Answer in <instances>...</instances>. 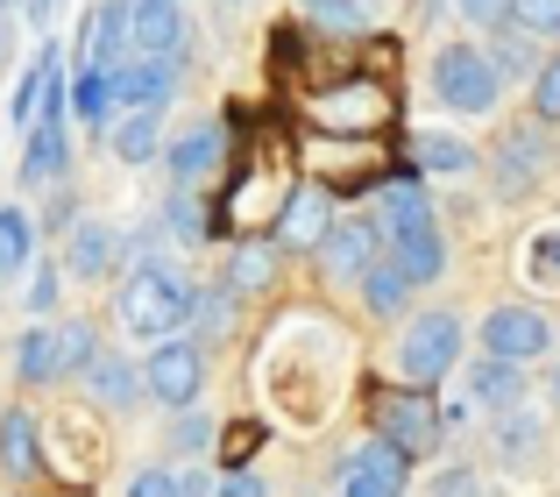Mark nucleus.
<instances>
[{
  "instance_id": "obj_4",
  "label": "nucleus",
  "mask_w": 560,
  "mask_h": 497,
  "mask_svg": "<svg viewBox=\"0 0 560 497\" xmlns=\"http://www.w3.org/2000/svg\"><path fill=\"white\" fill-rule=\"evenodd\" d=\"M425 79H433V100L447 114H462V122H482V114H497V100H504V79H497L490 50H476V43H440Z\"/></svg>"
},
{
  "instance_id": "obj_19",
  "label": "nucleus",
  "mask_w": 560,
  "mask_h": 497,
  "mask_svg": "<svg viewBox=\"0 0 560 497\" xmlns=\"http://www.w3.org/2000/svg\"><path fill=\"white\" fill-rule=\"evenodd\" d=\"M65 107L79 114L93 136H107L114 114H121V85H114V65H79V79L65 85Z\"/></svg>"
},
{
  "instance_id": "obj_12",
  "label": "nucleus",
  "mask_w": 560,
  "mask_h": 497,
  "mask_svg": "<svg viewBox=\"0 0 560 497\" xmlns=\"http://www.w3.org/2000/svg\"><path fill=\"white\" fill-rule=\"evenodd\" d=\"M121 256H128V235L114 221H71V242H65V270L79 285H100V277H121Z\"/></svg>"
},
{
  "instance_id": "obj_34",
  "label": "nucleus",
  "mask_w": 560,
  "mask_h": 497,
  "mask_svg": "<svg viewBox=\"0 0 560 497\" xmlns=\"http://www.w3.org/2000/svg\"><path fill=\"white\" fill-rule=\"evenodd\" d=\"M533 122L560 128V50H553V57H539V65H533Z\"/></svg>"
},
{
  "instance_id": "obj_36",
  "label": "nucleus",
  "mask_w": 560,
  "mask_h": 497,
  "mask_svg": "<svg viewBox=\"0 0 560 497\" xmlns=\"http://www.w3.org/2000/svg\"><path fill=\"white\" fill-rule=\"evenodd\" d=\"M305 8L327 28H370V8H362V0H305Z\"/></svg>"
},
{
  "instance_id": "obj_17",
  "label": "nucleus",
  "mask_w": 560,
  "mask_h": 497,
  "mask_svg": "<svg viewBox=\"0 0 560 497\" xmlns=\"http://www.w3.org/2000/svg\"><path fill=\"white\" fill-rule=\"evenodd\" d=\"M327 228H334L327 185H299V193L284 199V213H277L270 242H277V248H319V235H327Z\"/></svg>"
},
{
  "instance_id": "obj_43",
  "label": "nucleus",
  "mask_w": 560,
  "mask_h": 497,
  "mask_svg": "<svg viewBox=\"0 0 560 497\" xmlns=\"http://www.w3.org/2000/svg\"><path fill=\"white\" fill-rule=\"evenodd\" d=\"M433 490H476V476H468V470H440Z\"/></svg>"
},
{
  "instance_id": "obj_27",
  "label": "nucleus",
  "mask_w": 560,
  "mask_h": 497,
  "mask_svg": "<svg viewBox=\"0 0 560 497\" xmlns=\"http://www.w3.org/2000/svg\"><path fill=\"white\" fill-rule=\"evenodd\" d=\"M490 65H497V79H533V65H539V36H525V28L497 22V43H490Z\"/></svg>"
},
{
  "instance_id": "obj_29",
  "label": "nucleus",
  "mask_w": 560,
  "mask_h": 497,
  "mask_svg": "<svg viewBox=\"0 0 560 497\" xmlns=\"http://www.w3.org/2000/svg\"><path fill=\"white\" fill-rule=\"evenodd\" d=\"M164 235L171 242H185V248H199L213 228H206V207H199V185H178L171 193V207H164Z\"/></svg>"
},
{
  "instance_id": "obj_23",
  "label": "nucleus",
  "mask_w": 560,
  "mask_h": 497,
  "mask_svg": "<svg viewBox=\"0 0 560 497\" xmlns=\"http://www.w3.org/2000/svg\"><path fill=\"white\" fill-rule=\"evenodd\" d=\"M107 150L121 164H156L164 157V107H121L107 128Z\"/></svg>"
},
{
  "instance_id": "obj_35",
  "label": "nucleus",
  "mask_w": 560,
  "mask_h": 497,
  "mask_svg": "<svg viewBox=\"0 0 560 497\" xmlns=\"http://www.w3.org/2000/svg\"><path fill=\"white\" fill-rule=\"evenodd\" d=\"M525 277H533V285H560V221L525 242Z\"/></svg>"
},
{
  "instance_id": "obj_24",
  "label": "nucleus",
  "mask_w": 560,
  "mask_h": 497,
  "mask_svg": "<svg viewBox=\"0 0 560 497\" xmlns=\"http://www.w3.org/2000/svg\"><path fill=\"white\" fill-rule=\"evenodd\" d=\"M0 470L8 476H43V434H36V419L22 413V405H8L0 413Z\"/></svg>"
},
{
  "instance_id": "obj_28",
  "label": "nucleus",
  "mask_w": 560,
  "mask_h": 497,
  "mask_svg": "<svg viewBox=\"0 0 560 497\" xmlns=\"http://www.w3.org/2000/svg\"><path fill=\"white\" fill-rule=\"evenodd\" d=\"M277 256H284V248H277L270 235H262V242H242V248H234V263H228V285L234 291H262L277 277Z\"/></svg>"
},
{
  "instance_id": "obj_41",
  "label": "nucleus",
  "mask_w": 560,
  "mask_h": 497,
  "mask_svg": "<svg viewBox=\"0 0 560 497\" xmlns=\"http://www.w3.org/2000/svg\"><path fill=\"white\" fill-rule=\"evenodd\" d=\"M213 490H228V497H262V476L234 470V476H213Z\"/></svg>"
},
{
  "instance_id": "obj_39",
  "label": "nucleus",
  "mask_w": 560,
  "mask_h": 497,
  "mask_svg": "<svg viewBox=\"0 0 560 497\" xmlns=\"http://www.w3.org/2000/svg\"><path fill=\"white\" fill-rule=\"evenodd\" d=\"M213 441V419H199V405H185V427H178V455H199Z\"/></svg>"
},
{
  "instance_id": "obj_8",
  "label": "nucleus",
  "mask_w": 560,
  "mask_h": 497,
  "mask_svg": "<svg viewBox=\"0 0 560 497\" xmlns=\"http://www.w3.org/2000/svg\"><path fill=\"white\" fill-rule=\"evenodd\" d=\"M405 484H411V455L390 441V434L355 441L341 462H334V490H348V497H397Z\"/></svg>"
},
{
  "instance_id": "obj_16",
  "label": "nucleus",
  "mask_w": 560,
  "mask_h": 497,
  "mask_svg": "<svg viewBox=\"0 0 560 497\" xmlns=\"http://www.w3.org/2000/svg\"><path fill=\"white\" fill-rule=\"evenodd\" d=\"M220 157H228V128H220V122H199V128H185L178 142H164L171 185H206L220 171Z\"/></svg>"
},
{
  "instance_id": "obj_5",
  "label": "nucleus",
  "mask_w": 560,
  "mask_h": 497,
  "mask_svg": "<svg viewBox=\"0 0 560 497\" xmlns=\"http://www.w3.org/2000/svg\"><path fill=\"white\" fill-rule=\"evenodd\" d=\"M462 348H468L462 313H447V305H433V313H411L405 334H397V377L433 391V384H447V377L462 370Z\"/></svg>"
},
{
  "instance_id": "obj_6",
  "label": "nucleus",
  "mask_w": 560,
  "mask_h": 497,
  "mask_svg": "<svg viewBox=\"0 0 560 497\" xmlns=\"http://www.w3.org/2000/svg\"><path fill=\"white\" fill-rule=\"evenodd\" d=\"M142 391H150L164 413H185V405H199L206 391V348L199 334H164V342H150V356H142Z\"/></svg>"
},
{
  "instance_id": "obj_30",
  "label": "nucleus",
  "mask_w": 560,
  "mask_h": 497,
  "mask_svg": "<svg viewBox=\"0 0 560 497\" xmlns=\"http://www.w3.org/2000/svg\"><path fill=\"white\" fill-rule=\"evenodd\" d=\"M28 256H36V221L22 207H0V277L28 270Z\"/></svg>"
},
{
  "instance_id": "obj_45",
  "label": "nucleus",
  "mask_w": 560,
  "mask_h": 497,
  "mask_svg": "<svg viewBox=\"0 0 560 497\" xmlns=\"http://www.w3.org/2000/svg\"><path fill=\"white\" fill-rule=\"evenodd\" d=\"M553 398H560V362H553Z\"/></svg>"
},
{
  "instance_id": "obj_46",
  "label": "nucleus",
  "mask_w": 560,
  "mask_h": 497,
  "mask_svg": "<svg viewBox=\"0 0 560 497\" xmlns=\"http://www.w3.org/2000/svg\"><path fill=\"white\" fill-rule=\"evenodd\" d=\"M0 8H8V14H14V8H22V0H0Z\"/></svg>"
},
{
  "instance_id": "obj_1",
  "label": "nucleus",
  "mask_w": 560,
  "mask_h": 497,
  "mask_svg": "<svg viewBox=\"0 0 560 497\" xmlns=\"http://www.w3.org/2000/svg\"><path fill=\"white\" fill-rule=\"evenodd\" d=\"M376 235H383V248H390L397 263H405V277L419 291L440 285V270H447V235H440V221H433V207H425L419 178H390L376 193Z\"/></svg>"
},
{
  "instance_id": "obj_7",
  "label": "nucleus",
  "mask_w": 560,
  "mask_h": 497,
  "mask_svg": "<svg viewBox=\"0 0 560 497\" xmlns=\"http://www.w3.org/2000/svg\"><path fill=\"white\" fill-rule=\"evenodd\" d=\"M553 313L547 305H525V299H504V305H490L482 313V327H476V342L490 348V356H511V362H539V356H553Z\"/></svg>"
},
{
  "instance_id": "obj_11",
  "label": "nucleus",
  "mask_w": 560,
  "mask_h": 497,
  "mask_svg": "<svg viewBox=\"0 0 560 497\" xmlns=\"http://www.w3.org/2000/svg\"><path fill=\"white\" fill-rule=\"evenodd\" d=\"M547 164H553L547 122H525V128H511V136L497 142V164H490V178H497V199H525L539 178H547Z\"/></svg>"
},
{
  "instance_id": "obj_32",
  "label": "nucleus",
  "mask_w": 560,
  "mask_h": 497,
  "mask_svg": "<svg viewBox=\"0 0 560 497\" xmlns=\"http://www.w3.org/2000/svg\"><path fill=\"white\" fill-rule=\"evenodd\" d=\"M504 22L525 28V36H539V43H560V0H511Z\"/></svg>"
},
{
  "instance_id": "obj_38",
  "label": "nucleus",
  "mask_w": 560,
  "mask_h": 497,
  "mask_svg": "<svg viewBox=\"0 0 560 497\" xmlns=\"http://www.w3.org/2000/svg\"><path fill=\"white\" fill-rule=\"evenodd\" d=\"M128 490H136V497H185V490H178V470H164V462L136 470V476H128Z\"/></svg>"
},
{
  "instance_id": "obj_31",
  "label": "nucleus",
  "mask_w": 560,
  "mask_h": 497,
  "mask_svg": "<svg viewBox=\"0 0 560 497\" xmlns=\"http://www.w3.org/2000/svg\"><path fill=\"white\" fill-rule=\"evenodd\" d=\"M50 50H57V43H43L36 65H28V71H22V85H14V100H8V122H14V128H28V122L43 114V71H50Z\"/></svg>"
},
{
  "instance_id": "obj_42",
  "label": "nucleus",
  "mask_w": 560,
  "mask_h": 497,
  "mask_svg": "<svg viewBox=\"0 0 560 497\" xmlns=\"http://www.w3.org/2000/svg\"><path fill=\"white\" fill-rule=\"evenodd\" d=\"M57 8H65V0H22V22H28V28H43Z\"/></svg>"
},
{
  "instance_id": "obj_10",
  "label": "nucleus",
  "mask_w": 560,
  "mask_h": 497,
  "mask_svg": "<svg viewBox=\"0 0 560 497\" xmlns=\"http://www.w3.org/2000/svg\"><path fill=\"white\" fill-rule=\"evenodd\" d=\"M128 50H136V57H171V65H185V57H191L185 0H128Z\"/></svg>"
},
{
  "instance_id": "obj_2",
  "label": "nucleus",
  "mask_w": 560,
  "mask_h": 497,
  "mask_svg": "<svg viewBox=\"0 0 560 497\" xmlns=\"http://www.w3.org/2000/svg\"><path fill=\"white\" fill-rule=\"evenodd\" d=\"M191 299H199V285H191L178 263L142 256L136 270L121 277V299H114V313H121V334H136V342H164V334L191 327Z\"/></svg>"
},
{
  "instance_id": "obj_33",
  "label": "nucleus",
  "mask_w": 560,
  "mask_h": 497,
  "mask_svg": "<svg viewBox=\"0 0 560 497\" xmlns=\"http://www.w3.org/2000/svg\"><path fill=\"white\" fill-rule=\"evenodd\" d=\"M234 305H242V291L220 277L213 291H199V299H191V320H199L206 334H228V327H234Z\"/></svg>"
},
{
  "instance_id": "obj_20",
  "label": "nucleus",
  "mask_w": 560,
  "mask_h": 497,
  "mask_svg": "<svg viewBox=\"0 0 560 497\" xmlns=\"http://www.w3.org/2000/svg\"><path fill=\"white\" fill-rule=\"evenodd\" d=\"M128 57V0H100L79 22V65H121Z\"/></svg>"
},
{
  "instance_id": "obj_15",
  "label": "nucleus",
  "mask_w": 560,
  "mask_h": 497,
  "mask_svg": "<svg viewBox=\"0 0 560 497\" xmlns=\"http://www.w3.org/2000/svg\"><path fill=\"white\" fill-rule=\"evenodd\" d=\"M71 178V136H65V114H36L22 142V185L43 193V185H65Z\"/></svg>"
},
{
  "instance_id": "obj_44",
  "label": "nucleus",
  "mask_w": 560,
  "mask_h": 497,
  "mask_svg": "<svg viewBox=\"0 0 560 497\" xmlns=\"http://www.w3.org/2000/svg\"><path fill=\"white\" fill-rule=\"evenodd\" d=\"M8 57H14V14L0 8V71H8Z\"/></svg>"
},
{
  "instance_id": "obj_14",
  "label": "nucleus",
  "mask_w": 560,
  "mask_h": 497,
  "mask_svg": "<svg viewBox=\"0 0 560 497\" xmlns=\"http://www.w3.org/2000/svg\"><path fill=\"white\" fill-rule=\"evenodd\" d=\"M383 248L376 235V213H334V228L319 235V263H327V277H341V285H355L362 263H370Z\"/></svg>"
},
{
  "instance_id": "obj_40",
  "label": "nucleus",
  "mask_w": 560,
  "mask_h": 497,
  "mask_svg": "<svg viewBox=\"0 0 560 497\" xmlns=\"http://www.w3.org/2000/svg\"><path fill=\"white\" fill-rule=\"evenodd\" d=\"M504 8H511V0H454V14L476 22V28H497V22H504Z\"/></svg>"
},
{
  "instance_id": "obj_26",
  "label": "nucleus",
  "mask_w": 560,
  "mask_h": 497,
  "mask_svg": "<svg viewBox=\"0 0 560 497\" xmlns=\"http://www.w3.org/2000/svg\"><path fill=\"white\" fill-rule=\"evenodd\" d=\"M411 164H419L425 178H468V171H476V150H468L462 136H419L411 142Z\"/></svg>"
},
{
  "instance_id": "obj_21",
  "label": "nucleus",
  "mask_w": 560,
  "mask_h": 497,
  "mask_svg": "<svg viewBox=\"0 0 560 497\" xmlns=\"http://www.w3.org/2000/svg\"><path fill=\"white\" fill-rule=\"evenodd\" d=\"M355 285H362V305H370L376 320H405L411 291H419V285H411V277H405V263L390 256V248H376V256L362 263V277H355Z\"/></svg>"
},
{
  "instance_id": "obj_25",
  "label": "nucleus",
  "mask_w": 560,
  "mask_h": 497,
  "mask_svg": "<svg viewBox=\"0 0 560 497\" xmlns=\"http://www.w3.org/2000/svg\"><path fill=\"white\" fill-rule=\"evenodd\" d=\"M539 441H547V427H539L533 405H511V413H497V455H504L511 470H533V462H539Z\"/></svg>"
},
{
  "instance_id": "obj_22",
  "label": "nucleus",
  "mask_w": 560,
  "mask_h": 497,
  "mask_svg": "<svg viewBox=\"0 0 560 497\" xmlns=\"http://www.w3.org/2000/svg\"><path fill=\"white\" fill-rule=\"evenodd\" d=\"M468 398H476L482 413H511V405H525V362L482 348V362H468Z\"/></svg>"
},
{
  "instance_id": "obj_13",
  "label": "nucleus",
  "mask_w": 560,
  "mask_h": 497,
  "mask_svg": "<svg viewBox=\"0 0 560 497\" xmlns=\"http://www.w3.org/2000/svg\"><path fill=\"white\" fill-rule=\"evenodd\" d=\"M85 391H93V405H107V413H136L150 391H142V362L128 356V348H93L85 356Z\"/></svg>"
},
{
  "instance_id": "obj_3",
  "label": "nucleus",
  "mask_w": 560,
  "mask_h": 497,
  "mask_svg": "<svg viewBox=\"0 0 560 497\" xmlns=\"http://www.w3.org/2000/svg\"><path fill=\"white\" fill-rule=\"evenodd\" d=\"M93 348H100L93 320H50L43 313L36 327L22 334V348H14V377H22L28 391H50V384H65V377H79Z\"/></svg>"
},
{
  "instance_id": "obj_18",
  "label": "nucleus",
  "mask_w": 560,
  "mask_h": 497,
  "mask_svg": "<svg viewBox=\"0 0 560 497\" xmlns=\"http://www.w3.org/2000/svg\"><path fill=\"white\" fill-rule=\"evenodd\" d=\"M178 71L171 57H136L128 50L121 65H114V85H121V107H171V93H178Z\"/></svg>"
},
{
  "instance_id": "obj_37",
  "label": "nucleus",
  "mask_w": 560,
  "mask_h": 497,
  "mask_svg": "<svg viewBox=\"0 0 560 497\" xmlns=\"http://www.w3.org/2000/svg\"><path fill=\"white\" fill-rule=\"evenodd\" d=\"M57 291H65V270H57V263H43L36 277H28V313H57Z\"/></svg>"
},
{
  "instance_id": "obj_9",
  "label": "nucleus",
  "mask_w": 560,
  "mask_h": 497,
  "mask_svg": "<svg viewBox=\"0 0 560 497\" xmlns=\"http://www.w3.org/2000/svg\"><path fill=\"white\" fill-rule=\"evenodd\" d=\"M376 427L390 434V441L405 448L411 462H419V455H433V448L447 441V413H440V405L425 398V384H419V391H383V405H376Z\"/></svg>"
}]
</instances>
